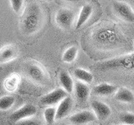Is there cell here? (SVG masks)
Listing matches in <instances>:
<instances>
[{"label": "cell", "mask_w": 134, "mask_h": 125, "mask_svg": "<svg viewBox=\"0 0 134 125\" xmlns=\"http://www.w3.org/2000/svg\"><path fill=\"white\" fill-rule=\"evenodd\" d=\"M44 23L43 8L37 2L29 3L20 18V28L24 34L32 35L39 32Z\"/></svg>", "instance_id": "cell-1"}, {"label": "cell", "mask_w": 134, "mask_h": 125, "mask_svg": "<svg viewBox=\"0 0 134 125\" xmlns=\"http://www.w3.org/2000/svg\"><path fill=\"white\" fill-rule=\"evenodd\" d=\"M26 77L34 83L46 85L49 83V75L45 69L37 62H28L24 67Z\"/></svg>", "instance_id": "cell-2"}, {"label": "cell", "mask_w": 134, "mask_h": 125, "mask_svg": "<svg viewBox=\"0 0 134 125\" xmlns=\"http://www.w3.org/2000/svg\"><path fill=\"white\" fill-rule=\"evenodd\" d=\"M75 20V12L69 8H61L55 15V22L62 29H70Z\"/></svg>", "instance_id": "cell-3"}, {"label": "cell", "mask_w": 134, "mask_h": 125, "mask_svg": "<svg viewBox=\"0 0 134 125\" xmlns=\"http://www.w3.org/2000/svg\"><path fill=\"white\" fill-rule=\"evenodd\" d=\"M37 108L30 103H26L18 110H16L10 115V119L13 122H21V121L29 119L37 114Z\"/></svg>", "instance_id": "cell-4"}, {"label": "cell", "mask_w": 134, "mask_h": 125, "mask_svg": "<svg viewBox=\"0 0 134 125\" xmlns=\"http://www.w3.org/2000/svg\"><path fill=\"white\" fill-rule=\"evenodd\" d=\"M112 8L120 18L130 23H134V11L127 3L123 2H114Z\"/></svg>", "instance_id": "cell-5"}, {"label": "cell", "mask_w": 134, "mask_h": 125, "mask_svg": "<svg viewBox=\"0 0 134 125\" xmlns=\"http://www.w3.org/2000/svg\"><path fill=\"white\" fill-rule=\"evenodd\" d=\"M68 96V93L63 89H56L41 98L40 103L44 106H51L60 103L63 99Z\"/></svg>", "instance_id": "cell-6"}, {"label": "cell", "mask_w": 134, "mask_h": 125, "mask_svg": "<svg viewBox=\"0 0 134 125\" xmlns=\"http://www.w3.org/2000/svg\"><path fill=\"white\" fill-rule=\"evenodd\" d=\"M99 68L100 69H110L116 68H134V57L127 56L103 63Z\"/></svg>", "instance_id": "cell-7"}, {"label": "cell", "mask_w": 134, "mask_h": 125, "mask_svg": "<svg viewBox=\"0 0 134 125\" xmlns=\"http://www.w3.org/2000/svg\"><path fill=\"white\" fill-rule=\"evenodd\" d=\"M91 105L95 116L99 120H106L111 114L110 107L103 102L98 101V100H93Z\"/></svg>", "instance_id": "cell-8"}, {"label": "cell", "mask_w": 134, "mask_h": 125, "mask_svg": "<svg viewBox=\"0 0 134 125\" xmlns=\"http://www.w3.org/2000/svg\"><path fill=\"white\" fill-rule=\"evenodd\" d=\"M96 119V117L95 116L94 113L87 110L76 113V114L71 115L69 118L70 122L75 125H84L94 122Z\"/></svg>", "instance_id": "cell-9"}, {"label": "cell", "mask_w": 134, "mask_h": 125, "mask_svg": "<svg viewBox=\"0 0 134 125\" xmlns=\"http://www.w3.org/2000/svg\"><path fill=\"white\" fill-rule=\"evenodd\" d=\"M73 107V100L70 97L67 96L62 101L59 103V106L56 108L55 120H60L68 115Z\"/></svg>", "instance_id": "cell-10"}, {"label": "cell", "mask_w": 134, "mask_h": 125, "mask_svg": "<svg viewBox=\"0 0 134 125\" xmlns=\"http://www.w3.org/2000/svg\"><path fill=\"white\" fill-rule=\"evenodd\" d=\"M19 51L15 46L7 45L0 49V64L11 62L18 58Z\"/></svg>", "instance_id": "cell-11"}, {"label": "cell", "mask_w": 134, "mask_h": 125, "mask_svg": "<svg viewBox=\"0 0 134 125\" xmlns=\"http://www.w3.org/2000/svg\"><path fill=\"white\" fill-rule=\"evenodd\" d=\"M74 90L75 93V97L80 103H85L89 98L90 89L86 83L77 81L75 83Z\"/></svg>", "instance_id": "cell-12"}, {"label": "cell", "mask_w": 134, "mask_h": 125, "mask_svg": "<svg viewBox=\"0 0 134 125\" xmlns=\"http://www.w3.org/2000/svg\"><path fill=\"white\" fill-rule=\"evenodd\" d=\"M59 81H60L62 89L67 93H71L74 91L75 83L70 73L66 70H61L60 72V73H59Z\"/></svg>", "instance_id": "cell-13"}, {"label": "cell", "mask_w": 134, "mask_h": 125, "mask_svg": "<svg viewBox=\"0 0 134 125\" xmlns=\"http://www.w3.org/2000/svg\"><path fill=\"white\" fill-rule=\"evenodd\" d=\"M117 89H118V88L116 85L109 84V83H102L94 87L93 93L96 95H98V96L108 97V96H111L112 94L116 93Z\"/></svg>", "instance_id": "cell-14"}, {"label": "cell", "mask_w": 134, "mask_h": 125, "mask_svg": "<svg viewBox=\"0 0 134 125\" xmlns=\"http://www.w3.org/2000/svg\"><path fill=\"white\" fill-rule=\"evenodd\" d=\"M114 98L121 103H132L134 102V94L132 92L127 88H120L116 92Z\"/></svg>", "instance_id": "cell-15"}, {"label": "cell", "mask_w": 134, "mask_h": 125, "mask_svg": "<svg viewBox=\"0 0 134 125\" xmlns=\"http://www.w3.org/2000/svg\"><path fill=\"white\" fill-rule=\"evenodd\" d=\"M92 14V7L90 4H86L81 8V10L80 12V14L78 17L76 25H75V28H80L85 24L88 19L90 18Z\"/></svg>", "instance_id": "cell-16"}, {"label": "cell", "mask_w": 134, "mask_h": 125, "mask_svg": "<svg viewBox=\"0 0 134 125\" xmlns=\"http://www.w3.org/2000/svg\"><path fill=\"white\" fill-rule=\"evenodd\" d=\"M20 76L18 73H13L9 75L3 82V87L8 92H14L17 89L20 83Z\"/></svg>", "instance_id": "cell-17"}, {"label": "cell", "mask_w": 134, "mask_h": 125, "mask_svg": "<svg viewBox=\"0 0 134 125\" xmlns=\"http://www.w3.org/2000/svg\"><path fill=\"white\" fill-rule=\"evenodd\" d=\"M74 76L80 82L86 83H86H91L93 81V75L83 68H75L74 71Z\"/></svg>", "instance_id": "cell-18"}, {"label": "cell", "mask_w": 134, "mask_h": 125, "mask_svg": "<svg viewBox=\"0 0 134 125\" xmlns=\"http://www.w3.org/2000/svg\"><path fill=\"white\" fill-rule=\"evenodd\" d=\"M78 53V48L75 46H71L69 48H67L65 53H63L62 60L67 64H70L75 60Z\"/></svg>", "instance_id": "cell-19"}, {"label": "cell", "mask_w": 134, "mask_h": 125, "mask_svg": "<svg viewBox=\"0 0 134 125\" xmlns=\"http://www.w3.org/2000/svg\"><path fill=\"white\" fill-rule=\"evenodd\" d=\"M15 103V98L12 95H6L0 98V110L7 111L10 109Z\"/></svg>", "instance_id": "cell-20"}, {"label": "cell", "mask_w": 134, "mask_h": 125, "mask_svg": "<svg viewBox=\"0 0 134 125\" xmlns=\"http://www.w3.org/2000/svg\"><path fill=\"white\" fill-rule=\"evenodd\" d=\"M56 108L54 107L47 108L44 112V118L46 123L48 125H52L55 121Z\"/></svg>", "instance_id": "cell-21"}, {"label": "cell", "mask_w": 134, "mask_h": 125, "mask_svg": "<svg viewBox=\"0 0 134 125\" xmlns=\"http://www.w3.org/2000/svg\"><path fill=\"white\" fill-rule=\"evenodd\" d=\"M119 121L124 125H134V114L123 113L119 116Z\"/></svg>", "instance_id": "cell-22"}, {"label": "cell", "mask_w": 134, "mask_h": 125, "mask_svg": "<svg viewBox=\"0 0 134 125\" xmlns=\"http://www.w3.org/2000/svg\"><path fill=\"white\" fill-rule=\"evenodd\" d=\"M24 3V2L23 0H11L10 4H11L14 12H16V14H19L21 12V9H22V8H23Z\"/></svg>", "instance_id": "cell-23"}, {"label": "cell", "mask_w": 134, "mask_h": 125, "mask_svg": "<svg viewBox=\"0 0 134 125\" xmlns=\"http://www.w3.org/2000/svg\"><path fill=\"white\" fill-rule=\"evenodd\" d=\"M19 125H41V123L37 120H34V119H25L19 122Z\"/></svg>", "instance_id": "cell-24"}, {"label": "cell", "mask_w": 134, "mask_h": 125, "mask_svg": "<svg viewBox=\"0 0 134 125\" xmlns=\"http://www.w3.org/2000/svg\"><path fill=\"white\" fill-rule=\"evenodd\" d=\"M60 125H67V124H60Z\"/></svg>", "instance_id": "cell-25"}]
</instances>
